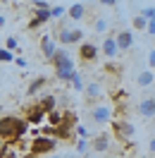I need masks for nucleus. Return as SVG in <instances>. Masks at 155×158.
Returning <instances> with one entry per match:
<instances>
[{"label": "nucleus", "mask_w": 155, "mask_h": 158, "mask_svg": "<svg viewBox=\"0 0 155 158\" xmlns=\"http://www.w3.org/2000/svg\"><path fill=\"white\" fill-rule=\"evenodd\" d=\"M26 132H29V122H26V120L14 118V115H2V118H0V139H2L5 144L19 141Z\"/></svg>", "instance_id": "f257e3e1"}, {"label": "nucleus", "mask_w": 155, "mask_h": 158, "mask_svg": "<svg viewBox=\"0 0 155 158\" xmlns=\"http://www.w3.org/2000/svg\"><path fill=\"white\" fill-rule=\"evenodd\" d=\"M55 146H58V139H53V137H36L34 141H31V153L34 156H43V153H50V151H55Z\"/></svg>", "instance_id": "f03ea898"}, {"label": "nucleus", "mask_w": 155, "mask_h": 158, "mask_svg": "<svg viewBox=\"0 0 155 158\" xmlns=\"http://www.w3.org/2000/svg\"><path fill=\"white\" fill-rule=\"evenodd\" d=\"M91 120H93L96 125H107V122L112 120V106H110V103H96V106L91 108Z\"/></svg>", "instance_id": "7ed1b4c3"}, {"label": "nucleus", "mask_w": 155, "mask_h": 158, "mask_svg": "<svg viewBox=\"0 0 155 158\" xmlns=\"http://www.w3.org/2000/svg\"><path fill=\"white\" fill-rule=\"evenodd\" d=\"M84 39V29H58V41L62 46H77Z\"/></svg>", "instance_id": "20e7f679"}, {"label": "nucleus", "mask_w": 155, "mask_h": 158, "mask_svg": "<svg viewBox=\"0 0 155 158\" xmlns=\"http://www.w3.org/2000/svg\"><path fill=\"white\" fill-rule=\"evenodd\" d=\"M77 74V69H74V60L67 58L60 67H55V77L60 79V81H65V84H72V77Z\"/></svg>", "instance_id": "39448f33"}, {"label": "nucleus", "mask_w": 155, "mask_h": 158, "mask_svg": "<svg viewBox=\"0 0 155 158\" xmlns=\"http://www.w3.org/2000/svg\"><path fill=\"white\" fill-rule=\"evenodd\" d=\"M115 134H117V139L129 141V139L134 137V127H131V122H126V120H115Z\"/></svg>", "instance_id": "423d86ee"}, {"label": "nucleus", "mask_w": 155, "mask_h": 158, "mask_svg": "<svg viewBox=\"0 0 155 158\" xmlns=\"http://www.w3.org/2000/svg\"><path fill=\"white\" fill-rule=\"evenodd\" d=\"M91 148L96 151L98 156L107 153V151H110V137H107V134H96V137L91 139Z\"/></svg>", "instance_id": "0eeeda50"}, {"label": "nucleus", "mask_w": 155, "mask_h": 158, "mask_svg": "<svg viewBox=\"0 0 155 158\" xmlns=\"http://www.w3.org/2000/svg\"><path fill=\"white\" fill-rule=\"evenodd\" d=\"M98 46H93V43H81L79 46V58H81V62H93V60L98 58Z\"/></svg>", "instance_id": "6e6552de"}, {"label": "nucleus", "mask_w": 155, "mask_h": 158, "mask_svg": "<svg viewBox=\"0 0 155 158\" xmlns=\"http://www.w3.org/2000/svg\"><path fill=\"white\" fill-rule=\"evenodd\" d=\"M43 118H46V110L41 108V103H36V106H31V108L26 110V122H29V125H41Z\"/></svg>", "instance_id": "1a4fd4ad"}, {"label": "nucleus", "mask_w": 155, "mask_h": 158, "mask_svg": "<svg viewBox=\"0 0 155 158\" xmlns=\"http://www.w3.org/2000/svg\"><path fill=\"white\" fill-rule=\"evenodd\" d=\"M103 55L105 58H117L119 55V46H117L115 36H105L103 39Z\"/></svg>", "instance_id": "9d476101"}, {"label": "nucleus", "mask_w": 155, "mask_h": 158, "mask_svg": "<svg viewBox=\"0 0 155 158\" xmlns=\"http://www.w3.org/2000/svg\"><path fill=\"white\" fill-rule=\"evenodd\" d=\"M41 53H43V58L48 60V62H53L55 53H58V46H55V41L50 39V36H46V39L41 41Z\"/></svg>", "instance_id": "9b49d317"}, {"label": "nucleus", "mask_w": 155, "mask_h": 158, "mask_svg": "<svg viewBox=\"0 0 155 158\" xmlns=\"http://www.w3.org/2000/svg\"><path fill=\"white\" fill-rule=\"evenodd\" d=\"M84 98L91 101V103H96L98 98H103V86H100L98 81H91L86 89H84Z\"/></svg>", "instance_id": "f8f14e48"}, {"label": "nucleus", "mask_w": 155, "mask_h": 158, "mask_svg": "<svg viewBox=\"0 0 155 158\" xmlns=\"http://www.w3.org/2000/svg\"><path fill=\"white\" fill-rule=\"evenodd\" d=\"M138 115H141V118H155V96L143 98L138 103Z\"/></svg>", "instance_id": "ddd939ff"}, {"label": "nucleus", "mask_w": 155, "mask_h": 158, "mask_svg": "<svg viewBox=\"0 0 155 158\" xmlns=\"http://www.w3.org/2000/svg\"><path fill=\"white\" fill-rule=\"evenodd\" d=\"M115 39H117L119 50H129L131 46H134V34H131V31H117Z\"/></svg>", "instance_id": "4468645a"}, {"label": "nucleus", "mask_w": 155, "mask_h": 158, "mask_svg": "<svg viewBox=\"0 0 155 158\" xmlns=\"http://www.w3.org/2000/svg\"><path fill=\"white\" fill-rule=\"evenodd\" d=\"M84 15H86V5H84V2H72V5H69V10H67L69 19L79 22V19H84Z\"/></svg>", "instance_id": "2eb2a0df"}, {"label": "nucleus", "mask_w": 155, "mask_h": 158, "mask_svg": "<svg viewBox=\"0 0 155 158\" xmlns=\"http://www.w3.org/2000/svg\"><path fill=\"white\" fill-rule=\"evenodd\" d=\"M41 108L46 110V115H50V113H55V110H58V98H55L53 94H46V96L41 98Z\"/></svg>", "instance_id": "dca6fc26"}, {"label": "nucleus", "mask_w": 155, "mask_h": 158, "mask_svg": "<svg viewBox=\"0 0 155 158\" xmlns=\"http://www.w3.org/2000/svg\"><path fill=\"white\" fill-rule=\"evenodd\" d=\"M136 84H138L141 89H143V86H153L155 84V74L150 72V69H143V72L136 77Z\"/></svg>", "instance_id": "f3484780"}, {"label": "nucleus", "mask_w": 155, "mask_h": 158, "mask_svg": "<svg viewBox=\"0 0 155 158\" xmlns=\"http://www.w3.org/2000/svg\"><path fill=\"white\" fill-rule=\"evenodd\" d=\"M50 10H53V7H48V10H34V19L38 22V24H46V22H50V19H53Z\"/></svg>", "instance_id": "a211bd4d"}, {"label": "nucleus", "mask_w": 155, "mask_h": 158, "mask_svg": "<svg viewBox=\"0 0 155 158\" xmlns=\"http://www.w3.org/2000/svg\"><path fill=\"white\" fill-rule=\"evenodd\" d=\"M41 86H46V77L34 79L29 86H26V94H29V96H34V94H38V89H41Z\"/></svg>", "instance_id": "6ab92c4d"}, {"label": "nucleus", "mask_w": 155, "mask_h": 158, "mask_svg": "<svg viewBox=\"0 0 155 158\" xmlns=\"http://www.w3.org/2000/svg\"><path fill=\"white\" fill-rule=\"evenodd\" d=\"M67 58H72V55H69V50H65V48H58L55 58H53V65H55V67H60V65H62V62H65Z\"/></svg>", "instance_id": "aec40b11"}, {"label": "nucleus", "mask_w": 155, "mask_h": 158, "mask_svg": "<svg viewBox=\"0 0 155 158\" xmlns=\"http://www.w3.org/2000/svg\"><path fill=\"white\" fill-rule=\"evenodd\" d=\"M72 89H74V91H84V89H86V86H84V79H81V74H79V72L72 77Z\"/></svg>", "instance_id": "412c9836"}, {"label": "nucleus", "mask_w": 155, "mask_h": 158, "mask_svg": "<svg viewBox=\"0 0 155 158\" xmlns=\"http://www.w3.org/2000/svg\"><path fill=\"white\" fill-rule=\"evenodd\" d=\"M131 24H134V29H141V31H145V29H148V22H145L143 17H141V15H136L134 19H131Z\"/></svg>", "instance_id": "4be33fe9"}, {"label": "nucleus", "mask_w": 155, "mask_h": 158, "mask_svg": "<svg viewBox=\"0 0 155 158\" xmlns=\"http://www.w3.org/2000/svg\"><path fill=\"white\" fill-rule=\"evenodd\" d=\"M77 151L79 153H88V151H91V141H88V139H79L77 141Z\"/></svg>", "instance_id": "5701e85b"}, {"label": "nucleus", "mask_w": 155, "mask_h": 158, "mask_svg": "<svg viewBox=\"0 0 155 158\" xmlns=\"http://www.w3.org/2000/svg\"><path fill=\"white\" fill-rule=\"evenodd\" d=\"M65 7H62V5H53V10H50V15H53V19H62V17H65Z\"/></svg>", "instance_id": "b1692460"}, {"label": "nucleus", "mask_w": 155, "mask_h": 158, "mask_svg": "<svg viewBox=\"0 0 155 158\" xmlns=\"http://www.w3.org/2000/svg\"><path fill=\"white\" fill-rule=\"evenodd\" d=\"M12 60H17L14 55H12V50H7V48H0V62H12Z\"/></svg>", "instance_id": "393cba45"}, {"label": "nucleus", "mask_w": 155, "mask_h": 158, "mask_svg": "<svg viewBox=\"0 0 155 158\" xmlns=\"http://www.w3.org/2000/svg\"><path fill=\"white\" fill-rule=\"evenodd\" d=\"M74 134H77L79 139H88V137H91V132H88V127H84V125H77V129H74Z\"/></svg>", "instance_id": "a878e982"}, {"label": "nucleus", "mask_w": 155, "mask_h": 158, "mask_svg": "<svg viewBox=\"0 0 155 158\" xmlns=\"http://www.w3.org/2000/svg\"><path fill=\"white\" fill-rule=\"evenodd\" d=\"M141 17H143L145 22H153L155 19V7H143V10H141Z\"/></svg>", "instance_id": "bb28decb"}, {"label": "nucleus", "mask_w": 155, "mask_h": 158, "mask_svg": "<svg viewBox=\"0 0 155 158\" xmlns=\"http://www.w3.org/2000/svg\"><path fill=\"white\" fill-rule=\"evenodd\" d=\"M93 31H96V34H103V31H107V22H105V19H96V24H93Z\"/></svg>", "instance_id": "cd10ccee"}, {"label": "nucleus", "mask_w": 155, "mask_h": 158, "mask_svg": "<svg viewBox=\"0 0 155 158\" xmlns=\"http://www.w3.org/2000/svg\"><path fill=\"white\" fill-rule=\"evenodd\" d=\"M5 48H7V50H17V39H14V36H7V41H5Z\"/></svg>", "instance_id": "c85d7f7f"}, {"label": "nucleus", "mask_w": 155, "mask_h": 158, "mask_svg": "<svg viewBox=\"0 0 155 158\" xmlns=\"http://www.w3.org/2000/svg\"><path fill=\"white\" fill-rule=\"evenodd\" d=\"M148 65H150V67L155 69V48L150 50V53H148Z\"/></svg>", "instance_id": "c756f323"}, {"label": "nucleus", "mask_w": 155, "mask_h": 158, "mask_svg": "<svg viewBox=\"0 0 155 158\" xmlns=\"http://www.w3.org/2000/svg\"><path fill=\"white\" fill-rule=\"evenodd\" d=\"M145 31H148L150 36H155V19H153V22H148V29H145Z\"/></svg>", "instance_id": "7c9ffc66"}, {"label": "nucleus", "mask_w": 155, "mask_h": 158, "mask_svg": "<svg viewBox=\"0 0 155 158\" xmlns=\"http://www.w3.org/2000/svg\"><path fill=\"white\" fill-rule=\"evenodd\" d=\"M103 5H105V7H117L115 0H103Z\"/></svg>", "instance_id": "2f4dec72"}, {"label": "nucleus", "mask_w": 155, "mask_h": 158, "mask_svg": "<svg viewBox=\"0 0 155 158\" xmlns=\"http://www.w3.org/2000/svg\"><path fill=\"white\" fill-rule=\"evenodd\" d=\"M14 62H17L19 67H26V60H24V58H17V60H14Z\"/></svg>", "instance_id": "473e14b6"}, {"label": "nucleus", "mask_w": 155, "mask_h": 158, "mask_svg": "<svg viewBox=\"0 0 155 158\" xmlns=\"http://www.w3.org/2000/svg\"><path fill=\"white\" fill-rule=\"evenodd\" d=\"M148 148H150V153H155V137L150 139V144H148Z\"/></svg>", "instance_id": "72a5a7b5"}, {"label": "nucleus", "mask_w": 155, "mask_h": 158, "mask_svg": "<svg viewBox=\"0 0 155 158\" xmlns=\"http://www.w3.org/2000/svg\"><path fill=\"white\" fill-rule=\"evenodd\" d=\"M5 27V15H0V29Z\"/></svg>", "instance_id": "f704fd0d"}, {"label": "nucleus", "mask_w": 155, "mask_h": 158, "mask_svg": "<svg viewBox=\"0 0 155 158\" xmlns=\"http://www.w3.org/2000/svg\"><path fill=\"white\" fill-rule=\"evenodd\" d=\"M24 158H26V156H24ZM29 158H36V156H34V153H29Z\"/></svg>", "instance_id": "c9c22d12"}, {"label": "nucleus", "mask_w": 155, "mask_h": 158, "mask_svg": "<svg viewBox=\"0 0 155 158\" xmlns=\"http://www.w3.org/2000/svg\"><path fill=\"white\" fill-rule=\"evenodd\" d=\"M88 158H103V156H88Z\"/></svg>", "instance_id": "e433bc0d"}, {"label": "nucleus", "mask_w": 155, "mask_h": 158, "mask_svg": "<svg viewBox=\"0 0 155 158\" xmlns=\"http://www.w3.org/2000/svg\"><path fill=\"white\" fill-rule=\"evenodd\" d=\"M0 118H2V106H0Z\"/></svg>", "instance_id": "4c0bfd02"}, {"label": "nucleus", "mask_w": 155, "mask_h": 158, "mask_svg": "<svg viewBox=\"0 0 155 158\" xmlns=\"http://www.w3.org/2000/svg\"><path fill=\"white\" fill-rule=\"evenodd\" d=\"M62 158H74V156H62Z\"/></svg>", "instance_id": "58836bf2"}]
</instances>
